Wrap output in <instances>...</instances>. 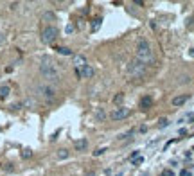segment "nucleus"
Instances as JSON below:
<instances>
[{"label": "nucleus", "mask_w": 194, "mask_h": 176, "mask_svg": "<svg viewBox=\"0 0 194 176\" xmlns=\"http://www.w3.org/2000/svg\"><path fill=\"white\" fill-rule=\"evenodd\" d=\"M40 74L47 79V81H50V83H58L59 81L58 68H56L54 63L49 61V59H43V61H41V65H40Z\"/></svg>", "instance_id": "nucleus-1"}, {"label": "nucleus", "mask_w": 194, "mask_h": 176, "mask_svg": "<svg viewBox=\"0 0 194 176\" xmlns=\"http://www.w3.org/2000/svg\"><path fill=\"white\" fill-rule=\"evenodd\" d=\"M137 58L142 59L144 63L151 61L153 59V50H151V45L146 38H138L137 41Z\"/></svg>", "instance_id": "nucleus-2"}, {"label": "nucleus", "mask_w": 194, "mask_h": 176, "mask_svg": "<svg viewBox=\"0 0 194 176\" xmlns=\"http://www.w3.org/2000/svg\"><path fill=\"white\" fill-rule=\"evenodd\" d=\"M144 70H146V63L138 58H133L130 61V65H128V72L131 76H135V78H142L144 76Z\"/></svg>", "instance_id": "nucleus-3"}, {"label": "nucleus", "mask_w": 194, "mask_h": 176, "mask_svg": "<svg viewBox=\"0 0 194 176\" xmlns=\"http://www.w3.org/2000/svg\"><path fill=\"white\" fill-rule=\"evenodd\" d=\"M58 34H59V31L54 25H47V27L41 31V41L47 43V45H50V43H54V41L58 40Z\"/></svg>", "instance_id": "nucleus-4"}, {"label": "nucleus", "mask_w": 194, "mask_h": 176, "mask_svg": "<svg viewBox=\"0 0 194 176\" xmlns=\"http://www.w3.org/2000/svg\"><path fill=\"white\" fill-rule=\"evenodd\" d=\"M36 94L41 99H45V101H54V97H56V90L50 85H38L36 86Z\"/></svg>", "instance_id": "nucleus-5"}, {"label": "nucleus", "mask_w": 194, "mask_h": 176, "mask_svg": "<svg viewBox=\"0 0 194 176\" xmlns=\"http://www.w3.org/2000/svg\"><path fill=\"white\" fill-rule=\"evenodd\" d=\"M76 76L81 79H90L95 76V70H94V67L92 65H85V67H81V68H76Z\"/></svg>", "instance_id": "nucleus-6"}, {"label": "nucleus", "mask_w": 194, "mask_h": 176, "mask_svg": "<svg viewBox=\"0 0 194 176\" xmlns=\"http://www.w3.org/2000/svg\"><path fill=\"white\" fill-rule=\"evenodd\" d=\"M128 115H130V110L124 108V106H119V108H115V110H112L110 119H112V120H122V119L128 117Z\"/></svg>", "instance_id": "nucleus-7"}, {"label": "nucleus", "mask_w": 194, "mask_h": 176, "mask_svg": "<svg viewBox=\"0 0 194 176\" xmlns=\"http://www.w3.org/2000/svg\"><path fill=\"white\" fill-rule=\"evenodd\" d=\"M153 106V97L151 95H144V97L140 99V108L142 110H147V108H151Z\"/></svg>", "instance_id": "nucleus-8"}, {"label": "nucleus", "mask_w": 194, "mask_h": 176, "mask_svg": "<svg viewBox=\"0 0 194 176\" xmlns=\"http://www.w3.org/2000/svg\"><path fill=\"white\" fill-rule=\"evenodd\" d=\"M74 65H76V68L85 67V65H86V58H85L83 54H74Z\"/></svg>", "instance_id": "nucleus-9"}, {"label": "nucleus", "mask_w": 194, "mask_h": 176, "mask_svg": "<svg viewBox=\"0 0 194 176\" xmlns=\"http://www.w3.org/2000/svg\"><path fill=\"white\" fill-rule=\"evenodd\" d=\"M187 101H189V95H176V97H173V106H182Z\"/></svg>", "instance_id": "nucleus-10"}, {"label": "nucleus", "mask_w": 194, "mask_h": 176, "mask_svg": "<svg viewBox=\"0 0 194 176\" xmlns=\"http://www.w3.org/2000/svg\"><path fill=\"white\" fill-rule=\"evenodd\" d=\"M9 94H11L9 85H2V86H0V99H7L9 97Z\"/></svg>", "instance_id": "nucleus-11"}, {"label": "nucleus", "mask_w": 194, "mask_h": 176, "mask_svg": "<svg viewBox=\"0 0 194 176\" xmlns=\"http://www.w3.org/2000/svg\"><path fill=\"white\" fill-rule=\"evenodd\" d=\"M74 146H76V149H78V151H85V149L88 147V142H86V140L83 138V140H78V142H76Z\"/></svg>", "instance_id": "nucleus-12"}, {"label": "nucleus", "mask_w": 194, "mask_h": 176, "mask_svg": "<svg viewBox=\"0 0 194 176\" xmlns=\"http://www.w3.org/2000/svg\"><path fill=\"white\" fill-rule=\"evenodd\" d=\"M122 102H124V94H122V92H119L115 97H113V104H115L117 108H119V106H120Z\"/></svg>", "instance_id": "nucleus-13"}, {"label": "nucleus", "mask_w": 194, "mask_h": 176, "mask_svg": "<svg viewBox=\"0 0 194 176\" xmlns=\"http://www.w3.org/2000/svg\"><path fill=\"white\" fill-rule=\"evenodd\" d=\"M104 119H106V113H104V110H102V108H99V110L95 112V120H99V122H102Z\"/></svg>", "instance_id": "nucleus-14"}, {"label": "nucleus", "mask_w": 194, "mask_h": 176, "mask_svg": "<svg viewBox=\"0 0 194 176\" xmlns=\"http://www.w3.org/2000/svg\"><path fill=\"white\" fill-rule=\"evenodd\" d=\"M58 52L61 54V56H72V50H70L68 47H59Z\"/></svg>", "instance_id": "nucleus-15"}, {"label": "nucleus", "mask_w": 194, "mask_h": 176, "mask_svg": "<svg viewBox=\"0 0 194 176\" xmlns=\"http://www.w3.org/2000/svg\"><path fill=\"white\" fill-rule=\"evenodd\" d=\"M68 155H70V153H68L67 149H59V151H58V155H56V157H58L59 160H65V158H68Z\"/></svg>", "instance_id": "nucleus-16"}, {"label": "nucleus", "mask_w": 194, "mask_h": 176, "mask_svg": "<svg viewBox=\"0 0 194 176\" xmlns=\"http://www.w3.org/2000/svg\"><path fill=\"white\" fill-rule=\"evenodd\" d=\"M54 18H56V16H54V13H50V11L43 13V20H45V22H47V20H49V22H54Z\"/></svg>", "instance_id": "nucleus-17"}, {"label": "nucleus", "mask_w": 194, "mask_h": 176, "mask_svg": "<svg viewBox=\"0 0 194 176\" xmlns=\"http://www.w3.org/2000/svg\"><path fill=\"white\" fill-rule=\"evenodd\" d=\"M101 22H102L101 18H95V20H94V23H92V31H97V29L101 27Z\"/></svg>", "instance_id": "nucleus-18"}, {"label": "nucleus", "mask_w": 194, "mask_h": 176, "mask_svg": "<svg viewBox=\"0 0 194 176\" xmlns=\"http://www.w3.org/2000/svg\"><path fill=\"white\" fill-rule=\"evenodd\" d=\"M169 124V119H160V122H158V128H165Z\"/></svg>", "instance_id": "nucleus-19"}, {"label": "nucleus", "mask_w": 194, "mask_h": 176, "mask_svg": "<svg viewBox=\"0 0 194 176\" xmlns=\"http://www.w3.org/2000/svg\"><path fill=\"white\" fill-rule=\"evenodd\" d=\"M31 155H33V151H31V149H23V153H22V158H31Z\"/></svg>", "instance_id": "nucleus-20"}, {"label": "nucleus", "mask_w": 194, "mask_h": 176, "mask_svg": "<svg viewBox=\"0 0 194 176\" xmlns=\"http://www.w3.org/2000/svg\"><path fill=\"white\" fill-rule=\"evenodd\" d=\"M104 151H106V147H101V149H97V151H94V157H101Z\"/></svg>", "instance_id": "nucleus-21"}, {"label": "nucleus", "mask_w": 194, "mask_h": 176, "mask_svg": "<svg viewBox=\"0 0 194 176\" xmlns=\"http://www.w3.org/2000/svg\"><path fill=\"white\" fill-rule=\"evenodd\" d=\"M191 174H192V173H191L189 169H183V171L180 173V176H191Z\"/></svg>", "instance_id": "nucleus-22"}, {"label": "nucleus", "mask_w": 194, "mask_h": 176, "mask_svg": "<svg viewBox=\"0 0 194 176\" xmlns=\"http://www.w3.org/2000/svg\"><path fill=\"white\" fill-rule=\"evenodd\" d=\"M65 31H67L68 34H72V33H74V25H67V29H65Z\"/></svg>", "instance_id": "nucleus-23"}, {"label": "nucleus", "mask_w": 194, "mask_h": 176, "mask_svg": "<svg viewBox=\"0 0 194 176\" xmlns=\"http://www.w3.org/2000/svg\"><path fill=\"white\" fill-rule=\"evenodd\" d=\"M162 176H175V173H173V171H164Z\"/></svg>", "instance_id": "nucleus-24"}, {"label": "nucleus", "mask_w": 194, "mask_h": 176, "mask_svg": "<svg viewBox=\"0 0 194 176\" xmlns=\"http://www.w3.org/2000/svg\"><path fill=\"white\" fill-rule=\"evenodd\" d=\"M142 162H144V158H142V157H138V158L135 160V165H138V164H142Z\"/></svg>", "instance_id": "nucleus-25"}, {"label": "nucleus", "mask_w": 194, "mask_h": 176, "mask_svg": "<svg viewBox=\"0 0 194 176\" xmlns=\"http://www.w3.org/2000/svg\"><path fill=\"white\" fill-rule=\"evenodd\" d=\"M0 41H4V34L2 33H0Z\"/></svg>", "instance_id": "nucleus-26"}, {"label": "nucleus", "mask_w": 194, "mask_h": 176, "mask_svg": "<svg viewBox=\"0 0 194 176\" xmlns=\"http://www.w3.org/2000/svg\"><path fill=\"white\" fill-rule=\"evenodd\" d=\"M86 176H94V173H88V174H86Z\"/></svg>", "instance_id": "nucleus-27"}]
</instances>
